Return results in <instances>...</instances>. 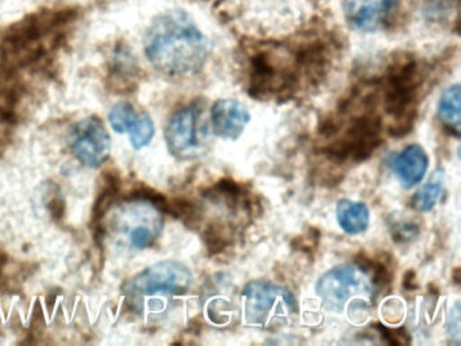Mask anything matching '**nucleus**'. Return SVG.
<instances>
[{
	"label": "nucleus",
	"mask_w": 461,
	"mask_h": 346,
	"mask_svg": "<svg viewBox=\"0 0 461 346\" xmlns=\"http://www.w3.org/2000/svg\"><path fill=\"white\" fill-rule=\"evenodd\" d=\"M67 143L75 159L90 168L104 164L112 150V137L96 116L77 122L69 129Z\"/></svg>",
	"instance_id": "obj_7"
},
{
	"label": "nucleus",
	"mask_w": 461,
	"mask_h": 346,
	"mask_svg": "<svg viewBox=\"0 0 461 346\" xmlns=\"http://www.w3.org/2000/svg\"><path fill=\"white\" fill-rule=\"evenodd\" d=\"M460 86L458 84L445 89L438 102V111H437L442 123L455 135H458V132H460Z\"/></svg>",
	"instance_id": "obj_13"
},
{
	"label": "nucleus",
	"mask_w": 461,
	"mask_h": 346,
	"mask_svg": "<svg viewBox=\"0 0 461 346\" xmlns=\"http://www.w3.org/2000/svg\"><path fill=\"white\" fill-rule=\"evenodd\" d=\"M204 242L212 253L222 251L230 242V234L222 224L212 223L204 232Z\"/></svg>",
	"instance_id": "obj_17"
},
{
	"label": "nucleus",
	"mask_w": 461,
	"mask_h": 346,
	"mask_svg": "<svg viewBox=\"0 0 461 346\" xmlns=\"http://www.w3.org/2000/svg\"><path fill=\"white\" fill-rule=\"evenodd\" d=\"M391 232H393V240L396 242H409L418 237L420 229L411 222L402 221L391 224Z\"/></svg>",
	"instance_id": "obj_18"
},
{
	"label": "nucleus",
	"mask_w": 461,
	"mask_h": 346,
	"mask_svg": "<svg viewBox=\"0 0 461 346\" xmlns=\"http://www.w3.org/2000/svg\"><path fill=\"white\" fill-rule=\"evenodd\" d=\"M134 200L117 208L112 215L113 232L122 235L134 249L149 248L158 240L163 227V215L152 200L145 195L133 196Z\"/></svg>",
	"instance_id": "obj_4"
},
{
	"label": "nucleus",
	"mask_w": 461,
	"mask_h": 346,
	"mask_svg": "<svg viewBox=\"0 0 461 346\" xmlns=\"http://www.w3.org/2000/svg\"><path fill=\"white\" fill-rule=\"evenodd\" d=\"M144 51L163 75L188 77L206 64L210 43L185 11L172 10L153 19L144 35Z\"/></svg>",
	"instance_id": "obj_1"
},
{
	"label": "nucleus",
	"mask_w": 461,
	"mask_h": 346,
	"mask_svg": "<svg viewBox=\"0 0 461 346\" xmlns=\"http://www.w3.org/2000/svg\"><path fill=\"white\" fill-rule=\"evenodd\" d=\"M380 132L382 122L379 116L374 110H364L363 114L352 119L342 137L326 148V153L339 161H364L382 143Z\"/></svg>",
	"instance_id": "obj_5"
},
{
	"label": "nucleus",
	"mask_w": 461,
	"mask_h": 346,
	"mask_svg": "<svg viewBox=\"0 0 461 346\" xmlns=\"http://www.w3.org/2000/svg\"><path fill=\"white\" fill-rule=\"evenodd\" d=\"M139 113L134 110L133 105L129 102H118L109 114L110 124L117 132H128Z\"/></svg>",
	"instance_id": "obj_16"
},
{
	"label": "nucleus",
	"mask_w": 461,
	"mask_h": 346,
	"mask_svg": "<svg viewBox=\"0 0 461 346\" xmlns=\"http://www.w3.org/2000/svg\"><path fill=\"white\" fill-rule=\"evenodd\" d=\"M193 284V273L179 261H160L140 272L126 286L131 296L182 295Z\"/></svg>",
	"instance_id": "obj_6"
},
{
	"label": "nucleus",
	"mask_w": 461,
	"mask_h": 346,
	"mask_svg": "<svg viewBox=\"0 0 461 346\" xmlns=\"http://www.w3.org/2000/svg\"><path fill=\"white\" fill-rule=\"evenodd\" d=\"M442 192V170H436L431 175L430 180L420 187L411 199V205L414 210L420 213H428L438 202Z\"/></svg>",
	"instance_id": "obj_14"
},
{
	"label": "nucleus",
	"mask_w": 461,
	"mask_h": 346,
	"mask_svg": "<svg viewBox=\"0 0 461 346\" xmlns=\"http://www.w3.org/2000/svg\"><path fill=\"white\" fill-rule=\"evenodd\" d=\"M398 5L399 0H344L345 18L358 32H377L385 26Z\"/></svg>",
	"instance_id": "obj_9"
},
{
	"label": "nucleus",
	"mask_w": 461,
	"mask_h": 346,
	"mask_svg": "<svg viewBox=\"0 0 461 346\" xmlns=\"http://www.w3.org/2000/svg\"><path fill=\"white\" fill-rule=\"evenodd\" d=\"M336 214L339 227L347 234H361L368 227L369 210L364 203L349 199L339 200Z\"/></svg>",
	"instance_id": "obj_12"
},
{
	"label": "nucleus",
	"mask_w": 461,
	"mask_h": 346,
	"mask_svg": "<svg viewBox=\"0 0 461 346\" xmlns=\"http://www.w3.org/2000/svg\"><path fill=\"white\" fill-rule=\"evenodd\" d=\"M374 288H376L368 270L357 262L342 264L326 272L318 280L317 294L329 310L341 313L348 303H366L358 296H369L374 299Z\"/></svg>",
	"instance_id": "obj_3"
},
{
	"label": "nucleus",
	"mask_w": 461,
	"mask_h": 346,
	"mask_svg": "<svg viewBox=\"0 0 461 346\" xmlns=\"http://www.w3.org/2000/svg\"><path fill=\"white\" fill-rule=\"evenodd\" d=\"M201 108L196 103L172 114L164 132L167 148L177 159H191L199 148L198 123Z\"/></svg>",
	"instance_id": "obj_8"
},
{
	"label": "nucleus",
	"mask_w": 461,
	"mask_h": 346,
	"mask_svg": "<svg viewBox=\"0 0 461 346\" xmlns=\"http://www.w3.org/2000/svg\"><path fill=\"white\" fill-rule=\"evenodd\" d=\"M391 168L403 188H412L425 178L429 168V156L420 145H409L393 157Z\"/></svg>",
	"instance_id": "obj_11"
},
{
	"label": "nucleus",
	"mask_w": 461,
	"mask_h": 346,
	"mask_svg": "<svg viewBox=\"0 0 461 346\" xmlns=\"http://www.w3.org/2000/svg\"><path fill=\"white\" fill-rule=\"evenodd\" d=\"M128 132L131 145L137 150L149 145L150 141L155 137V123L149 114L140 113Z\"/></svg>",
	"instance_id": "obj_15"
},
{
	"label": "nucleus",
	"mask_w": 461,
	"mask_h": 346,
	"mask_svg": "<svg viewBox=\"0 0 461 346\" xmlns=\"http://www.w3.org/2000/svg\"><path fill=\"white\" fill-rule=\"evenodd\" d=\"M242 299L245 319L253 326L285 323L299 311L295 296L271 281H250L242 291Z\"/></svg>",
	"instance_id": "obj_2"
},
{
	"label": "nucleus",
	"mask_w": 461,
	"mask_h": 346,
	"mask_svg": "<svg viewBox=\"0 0 461 346\" xmlns=\"http://www.w3.org/2000/svg\"><path fill=\"white\" fill-rule=\"evenodd\" d=\"M212 129L222 140L237 141L250 122V113L236 99H220L212 105Z\"/></svg>",
	"instance_id": "obj_10"
}]
</instances>
